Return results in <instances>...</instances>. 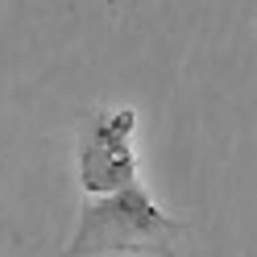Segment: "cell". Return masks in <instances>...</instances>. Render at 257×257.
Masks as SVG:
<instances>
[{"label":"cell","instance_id":"7a4b0ae2","mask_svg":"<svg viewBox=\"0 0 257 257\" xmlns=\"http://www.w3.org/2000/svg\"><path fill=\"white\" fill-rule=\"evenodd\" d=\"M128 133H133V112L100 116L87 128L83 146H79L83 191H91V195H116V191L137 183V158L128 150Z\"/></svg>","mask_w":257,"mask_h":257},{"label":"cell","instance_id":"6da1fadb","mask_svg":"<svg viewBox=\"0 0 257 257\" xmlns=\"http://www.w3.org/2000/svg\"><path fill=\"white\" fill-rule=\"evenodd\" d=\"M183 232L179 220H166L158 207L150 203V195L137 183L104 195L100 203L83 207L79 232L67 245L62 257H87V253H112V249H137V245H162L166 236Z\"/></svg>","mask_w":257,"mask_h":257}]
</instances>
